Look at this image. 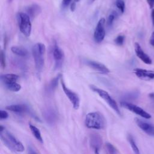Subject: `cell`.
<instances>
[{
    "label": "cell",
    "mask_w": 154,
    "mask_h": 154,
    "mask_svg": "<svg viewBox=\"0 0 154 154\" xmlns=\"http://www.w3.org/2000/svg\"><path fill=\"white\" fill-rule=\"evenodd\" d=\"M0 137L2 141L11 150L18 152H23L24 151L25 147L23 143L18 140L2 125L0 126Z\"/></svg>",
    "instance_id": "cell-1"
},
{
    "label": "cell",
    "mask_w": 154,
    "mask_h": 154,
    "mask_svg": "<svg viewBox=\"0 0 154 154\" xmlns=\"http://www.w3.org/2000/svg\"><path fill=\"white\" fill-rule=\"evenodd\" d=\"M85 125L90 129H102L106 126V120L99 112L89 113L86 116Z\"/></svg>",
    "instance_id": "cell-2"
},
{
    "label": "cell",
    "mask_w": 154,
    "mask_h": 154,
    "mask_svg": "<svg viewBox=\"0 0 154 154\" xmlns=\"http://www.w3.org/2000/svg\"><path fill=\"white\" fill-rule=\"evenodd\" d=\"M46 52V47L44 44L38 43L35 44L32 49L33 56L34 58L35 67L38 74L42 72L44 66V55Z\"/></svg>",
    "instance_id": "cell-3"
},
{
    "label": "cell",
    "mask_w": 154,
    "mask_h": 154,
    "mask_svg": "<svg viewBox=\"0 0 154 154\" xmlns=\"http://www.w3.org/2000/svg\"><path fill=\"white\" fill-rule=\"evenodd\" d=\"M90 88L94 92L96 93L101 98H102L109 105V106L116 113H117V114H119V116H121V113H120V111L118 107V105L117 104L115 100L112 98V97L109 95V93L107 92H106L105 90H104L103 89H101L94 85H90Z\"/></svg>",
    "instance_id": "cell-4"
},
{
    "label": "cell",
    "mask_w": 154,
    "mask_h": 154,
    "mask_svg": "<svg viewBox=\"0 0 154 154\" xmlns=\"http://www.w3.org/2000/svg\"><path fill=\"white\" fill-rule=\"evenodd\" d=\"M20 29L21 33L26 37H30L32 33V23L30 17L27 13L21 12L18 14Z\"/></svg>",
    "instance_id": "cell-5"
},
{
    "label": "cell",
    "mask_w": 154,
    "mask_h": 154,
    "mask_svg": "<svg viewBox=\"0 0 154 154\" xmlns=\"http://www.w3.org/2000/svg\"><path fill=\"white\" fill-rule=\"evenodd\" d=\"M60 83H61V85H62L63 90L64 91L65 93L66 94V95L69 98L71 102L72 103L74 108L75 110H78L80 107V98H79L78 95L74 92L70 90L66 86L65 83L62 77L60 79Z\"/></svg>",
    "instance_id": "cell-6"
},
{
    "label": "cell",
    "mask_w": 154,
    "mask_h": 154,
    "mask_svg": "<svg viewBox=\"0 0 154 154\" xmlns=\"http://www.w3.org/2000/svg\"><path fill=\"white\" fill-rule=\"evenodd\" d=\"M120 105L123 108L131 111V112L134 113L135 114H136L144 119H149L151 118V116L150 114H149L148 113L145 111L141 108H140L133 104L129 103L126 101H122L120 102Z\"/></svg>",
    "instance_id": "cell-7"
},
{
    "label": "cell",
    "mask_w": 154,
    "mask_h": 154,
    "mask_svg": "<svg viewBox=\"0 0 154 154\" xmlns=\"http://www.w3.org/2000/svg\"><path fill=\"white\" fill-rule=\"evenodd\" d=\"M105 18H101L98 23L94 32V39L96 42H102L105 36Z\"/></svg>",
    "instance_id": "cell-8"
},
{
    "label": "cell",
    "mask_w": 154,
    "mask_h": 154,
    "mask_svg": "<svg viewBox=\"0 0 154 154\" xmlns=\"http://www.w3.org/2000/svg\"><path fill=\"white\" fill-rule=\"evenodd\" d=\"M86 64L87 65V66H89L92 69L100 73L107 74L110 72V71L109 70V69L105 65H104V64L100 62L93 61V60H87L86 62Z\"/></svg>",
    "instance_id": "cell-9"
},
{
    "label": "cell",
    "mask_w": 154,
    "mask_h": 154,
    "mask_svg": "<svg viewBox=\"0 0 154 154\" xmlns=\"http://www.w3.org/2000/svg\"><path fill=\"white\" fill-rule=\"evenodd\" d=\"M134 50H135V52L136 54V56L145 64L147 65H151L152 63V59L150 58V57L146 54L144 51L143 50V49L141 48L140 45L137 43L135 42L134 44Z\"/></svg>",
    "instance_id": "cell-10"
},
{
    "label": "cell",
    "mask_w": 154,
    "mask_h": 154,
    "mask_svg": "<svg viewBox=\"0 0 154 154\" xmlns=\"http://www.w3.org/2000/svg\"><path fill=\"white\" fill-rule=\"evenodd\" d=\"M135 122L138 126L145 133L150 136H154V126L140 119L135 118Z\"/></svg>",
    "instance_id": "cell-11"
},
{
    "label": "cell",
    "mask_w": 154,
    "mask_h": 154,
    "mask_svg": "<svg viewBox=\"0 0 154 154\" xmlns=\"http://www.w3.org/2000/svg\"><path fill=\"white\" fill-rule=\"evenodd\" d=\"M134 71L135 75L141 80H150L154 79V72L141 68H136Z\"/></svg>",
    "instance_id": "cell-12"
},
{
    "label": "cell",
    "mask_w": 154,
    "mask_h": 154,
    "mask_svg": "<svg viewBox=\"0 0 154 154\" xmlns=\"http://www.w3.org/2000/svg\"><path fill=\"white\" fill-rule=\"evenodd\" d=\"M90 143L92 147L94 150L95 154H99V150L102 146V138L98 134H92Z\"/></svg>",
    "instance_id": "cell-13"
},
{
    "label": "cell",
    "mask_w": 154,
    "mask_h": 154,
    "mask_svg": "<svg viewBox=\"0 0 154 154\" xmlns=\"http://www.w3.org/2000/svg\"><path fill=\"white\" fill-rule=\"evenodd\" d=\"M42 12V9L40 6L37 4H33L27 9V14L30 18H34L37 17Z\"/></svg>",
    "instance_id": "cell-14"
},
{
    "label": "cell",
    "mask_w": 154,
    "mask_h": 154,
    "mask_svg": "<svg viewBox=\"0 0 154 154\" xmlns=\"http://www.w3.org/2000/svg\"><path fill=\"white\" fill-rule=\"evenodd\" d=\"M6 109L12 112L17 113H23L27 111L29 108L26 105L23 104H17V105H11L6 107Z\"/></svg>",
    "instance_id": "cell-15"
},
{
    "label": "cell",
    "mask_w": 154,
    "mask_h": 154,
    "mask_svg": "<svg viewBox=\"0 0 154 154\" xmlns=\"http://www.w3.org/2000/svg\"><path fill=\"white\" fill-rule=\"evenodd\" d=\"M53 54V57L56 60V62H57V65H61L62 61L64 57V54L62 50L58 46H56L54 48Z\"/></svg>",
    "instance_id": "cell-16"
},
{
    "label": "cell",
    "mask_w": 154,
    "mask_h": 154,
    "mask_svg": "<svg viewBox=\"0 0 154 154\" xmlns=\"http://www.w3.org/2000/svg\"><path fill=\"white\" fill-rule=\"evenodd\" d=\"M44 117L46 121L50 124L54 123L57 120V114L53 110L48 109L46 110L44 113Z\"/></svg>",
    "instance_id": "cell-17"
},
{
    "label": "cell",
    "mask_w": 154,
    "mask_h": 154,
    "mask_svg": "<svg viewBox=\"0 0 154 154\" xmlns=\"http://www.w3.org/2000/svg\"><path fill=\"white\" fill-rule=\"evenodd\" d=\"M19 78V76L15 74H6L1 75L2 81L5 83L17 82Z\"/></svg>",
    "instance_id": "cell-18"
},
{
    "label": "cell",
    "mask_w": 154,
    "mask_h": 154,
    "mask_svg": "<svg viewBox=\"0 0 154 154\" xmlns=\"http://www.w3.org/2000/svg\"><path fill=\"white\" fill-rule=\"evenodd\" d=\"M11 51L14 54L20 57H26L29 54L27 50L22 47L14 46L11 48Z\"/></svg>",
    "instance_id": "cell-19"
},
{
    "label": "cell",
    "mask_w": 154,
    "mask_h": 154,
    "mask_svg": "<svg viewBox=\"0 0 154 154\" xmlns=\"http://www.w3.org/2000/svg\"><path fill=\"white\" fill-rule=\"evenodd\" d=\"M5 87L10 91L18 92L21 90L22 87L17 82H12V83H7L4 84Z\"/></svg>",
    "instance_id": "cell-20"
},
{
    "label": "cell",
    "mask_w": 154,
    "mask_h": 154,
    "mask_svg": "<svg viewBox=\"0 0 154 154\" xmlns=\"http://www.w3.org/2000/svg\"><path fill=\"white\" fill-rule=\"evenodd\" d=\"M30 128L33 135L35 136V137L40 142L43 143V139H42L40 130L37 127H36L33 125H30Z\"/></svg>",
    "instance_id": "cell-21"
},
{
    "label": "cell",
    "mask_w": 154,
    "mask_h": 154,
    "mask_svg": "<svg viewBox=\"0 0 154 154\" xmlns=\"http://www.w3.org/2000/svg\"><path fill=\"white\" fill-rule=\"evenodd\" d=\"M62 77V75L59 74L51 81V82L49 84V89L51 91H54L57 88V87L59 84V80L61 79Z\"/></svg>",
    "instance_id": "cell-22"
},
{
    "label": "cell",
    "mask_w": 154,
    "mask_h": 154,
    "mask_svg": "<svg viewBox=\"0 0 154 154\" xmlns=\"http://www.w3.org/2000/svg\"><path fill=\"white\" fill-rule=\"evenodd\" d=\"M128 141H129V142L130 143V145H131V146L134 152L135 153V154H140L139 149H138V147H137V144H136V143H135L133 137L131 135H129L128 136Z\"/></svg>",
    "instance_id": "cell-23"
},
{
    "label": "cell",
    "mask_w": 154,
    "mask_h": 154,
    "mask_svg": "<svg viewBox=\"0 0 154 154\" xmlns=\"http://www.w3.org/2000/svg\"><path fill=\"white\" fill-rule=\"evenodd\" d=\"M117 13L116 12V11H112L110 14L109 15L108 17V19H107V26L110 27L113 25L114 20H116V18H117Z\"/></svg>",
    "instance_id": "cell-24"
},
{
    "label": "cell",
    "mask_w": 154,
    "mask_h": 154,
    "mask_svg": "<svg viewBox=\"0 0 154 154\" xmlns=\"http://www.w3.org/2000/svg\"><path fill=\"white\" fill-rule=\"evenodd\" d=\"M116 6L117 9L121 12V13H123L125 12V4L123 0H116Z\"/></svg>",
    "instance_id": "cell-25"
},
{
    "label": "cell",
    "mask_w": 154,
    "mask_h": 154,
    "mask_svg": "<svg viewBox=\"0 0 154 154\" xmlns=\"http://www.w3.org/2000/svg\"><path fill=\"white\" fill-rule=\"evenodd\" d=\"M125 39V37L123 35H120L117 36V38L114 39L115 44L118 46H122L124 44Z\"/></svg>",
    "instance_id": "cell-26"
},
{
    "label": "cell",
    "mask_w": 154,
    "mask_h": 154,
    "mask_svg": "<svg viewBox=\"0 0 154 154\" xmlns=\"http://www.w3.org/2000/svg\"><path fill=\"white\" fill-rule=\"evenodd\" d=\"M105 147L107 150V152L109 154H116L117 150L112 144L107 143L105 145Z\"/></svg>",
    "instance_id": "cell-27"
},
{
    "label": "cell",
    "mask_w": 154,
    "mask_h": 154,
    "mask_svg": "<svg viewBox=\"0 0 154 154\" xmlns=\"http://www.w3.org/2000/svg\"><path fill=\"white\" fill-rule=\"evenodd\" d=\"M1 65L3 68H5L6 66V56L5 54L3 51H2L1 52Z\"/></svg>",
    "instance_id": "cell-28"
},
{
    "label": "cell",
    "mask_w": 154,
    "mask_h": 154,
    "mask_svg": "<svg viewBox=\"0 0 154 154\" xmlns=\"http://www.w3.org/2000/svg\"><path fill=\"white\" fill-rule=\"evenodd\" d=\"M9 117V114L5 110H1L0 111V119L4 120L6 119Z\"/></svg>",
    "instance_id": "cell-29"
},
{
    "label": "cell",
    "mask_w": 154,
    "mask_h": 154,
    "mask_svg": "<svg viewBox=\"0 0 154 154\" xmlns=\"http://www.w3.org/2000/svg\"><path fill=\"white\" fill-rule=\"evenodd\" d=\"M138 94L137 93L133 92V93H131L128 94L125 96V98L127 99H135L138 97Z\"/></svg>",
    "instance_id": "cell-30"
},
{
    "label": "cell",
    "mask_w": 154,
    "mask_h": 154,
    "mask_svg": "<svg viewBox=\"0 0 154 154\" xmlns=\"http://www.w3.org/2000/svg\"><path fill=\"white\" fill-rule=\"evenodd\" d=\"M71 2H72V0H63V1H62V5L64 8H66L70 5Z\"/></svg>",
    "instance_id": "cell-31"
},
{
    "label": "cell",
    "mask_w": 154,
    "mask_h": 154,
    "mask_svg": "<svg viewBox=\"0 0 154 154\" xmlns=\"http://www.w3.org/2000/svg\"><path fill=\"white\" fill-rule=\"evenodd\" d=\"M76 6H77V3L75 2H73L71 5V11L72 12H74L75 11V9H76Z\"/></svg>",
    "instance_id": "cell-32"
},
{
    "label": "cell",
    "mask_w": 154,
    "mask_h": 154,
    "mask_svg": "<svg viewBox=\"0 0 154 154\" xmlns=\"http://www.w3.org/2000/svg\"><path fill=\"white\" fill-rule=\"evenodd\" d=\"M149 43L152 46L154 47V32L151 35V36L150 38V40H149Z\"/></svg>",
    "instance_id": "cell-33"
},
{
    "label": "cell",
    "mask_w": 154,
    "mask_h": 154,
    "mask_svg": "<svg viewBox=\"0 0 154 154\" xmlns=\"http://www.w3.org/2000/svg\"><path fill=\"white\" fill-rule=\"evenodd\" d=\"M147 2L150 8H153L154 7V0H147Z\"/></svg>",
    "instance_id": "cell-34"
},
{
    "label": "cell",
    "mask_w": 154,
    "mask_h": 154,
    "mask_svg": "<svg viewBox=\"0 0 154 154\" xmlns=\"http://www.w3.org/2000/svg\"><path fill=\"white\" fill-rule=\"evenodd\" d=\"M151 17H152V23L153 25L154 26V9H152V13H151Z\"/></svg>",
    "instance_id": "cell-35"
},
{
    "label": "cell",
    "mask_w": 154,
    "mask_h": 154,
    "mask_svg": "<svg viewBox=\"0 0 154 154\" xmlns=\"http://www.w3.org/2000/svg\"><path fill=\"white\" fill-rule=\"evenodd\" d=\"M149 96V97H150V99L154 100V93H150Z\"/></svg>",
    "instance_id": "cell-36"
},
{
    "label": "cell",
    "mask_w": 154,
    "mask_h": 154,
    "mask_svg": "<svg viewBox=\"0 0 154 154\" xmlns=\"http://www.w3.org/2000/svg\"><path fill=\"white\" fill-rule=\"evenodd\" d=\"M30 154H37V153L35 152V150H32V149H31V150H30Z\"/></svg>",
    "instance_id": "cell-37"
},
{
    "label": "cell",
    "mask_w": 154,
    "mask_h": 154,
    "mask_svg": "<svg viewBox=\"0 0 154 154\" xmlns=\"http://www.w3.org/2000/svg\"><path fill=\"white\" fill-rule=\"evenodd\" d=\"M95 1V0H88V2H89V3L90 4L93 3Z\"/></svg>",
    "instance_id": "cell-38"
},
{
    "label": "cell",
    "mask_w": 154,
    "mask_h": 154,
    "mask_svg": "<svg viewBox=\"0 0 154 154\" xmlns=\"http://www.w3.org/2000/svg\"><path fill=\"white\" fill-rule=\"evenodd\" d=\"M12 1H13V0H9V2L10 3H11Z\"/></svg>",
    "instance_id": "cell-39"
}]
</instances>
